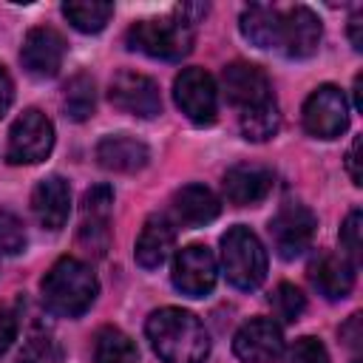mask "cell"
Segmentation results:
<instances>
[{
  "instance_id": "8992f818",
  "label": "cell",
  "mask_w": 363,
  "mask_h": 363,
  "mask_svg": "<svg viewBox=\"0 0 363 363\" xmlns=\"http://www.w3.org/2000/svg\"><path fill=\"white\" fill-rule=\"evenodd\" d=\"M303 130L315 139H335L346 130L349 125V102L346 94L335 85H320L315 88L301 111Z\"/></svg>"
},
{
  "instance_id": "603a6c76",
  "label": "cell",
  "mask_w": 363,
  "mask_h": 363,
  "mask_svg": "<svg viewBox=\"0 0 363 363\" xmlns=\"http://www.w3.org/2000/svg\"><path fill=\"white\" fill-rule=\"evenodd\" d=\"M94 363H139V352L122 329L105 326L94 340Z\"/></svg>"
},
{
  "instance_id": "e575fe53",
  "label": "cell",
  "mask_w": 363,
  "mask_h": 363,
  "mask_svg": "<svg viewBox=\"0 0 363 363\" xmlns=\"http://www.w3.org/2000/svg\"><path fill=\"white\" fill-rule=\"evenodd\" d=\"M11 99H14V85H11V77H9V71L0 65V116L9 111Z\"/></svg>"
},
{
  "instance_id": "d4e9b609",
  "label": "cell",
  "mask_w": 363,
  "mask_h": 363,
  "mask_svg": "<svg viewBox=\"0 0 363 363\" xmlns=\"http://www.w3.org/2000/svg\"><path fill=\"white\" fill-rule=\"evenodd\" d=\"M278 128H281V113H278L275 99L255 105V108H247L241 113V133L250 142H267L278 133Z\"/></svg>"
},
{
  "instance_id": "52a82bcc",
  "label": "cell",
  "mask_w": 363,
  "mask_h": 363,
  "mask_svg": "<svg viewBox=\"0 0 363 363\" xmlns=\"http://www.w3.org/2000/svg\"><path fill=\"white\" fill-rule=\"evenodd\" d=\"M315 227H318V221L309 207L295 204V201L284 204L269 221V238H272L275 252L286 261L298 258L303 250H309V244L315 238Z\"/></svg>"
},
{
  "instance_id": "277c9868",
  "label": "cell",
  "mask_w": 363,
  "mask_h": 363,
  "mask_svg": "<svg viewBox=\"0 0 363 363\" xmlns=\"http://www.w3.org/2000/svg\"><path fill=\"white\" fill-rule=\"evenodd\" d=\"M221 264L235 289H255L267 278V250L244 224H235L221 235Z\"/></svg>"
},
{
  "instance_id": "9c48e42d",
  "label": "cell",
  "mask_w": 363,
  "mask_h": 363,
  "mask_svg": "<svg viewBox=\"0 0 363 363\" xmlns=\"http://www.w3.org/2000/svg\"><path fill=\"white\" fill-rule=\"evenodd\" d=\"M173 96L182 113L196 125H210L218 113V91L204 68H184L173 82Z\"/></svg>"
},
{
  "instance_id": "ffe728a7",
  "label": "cell",
  "mask_w": 363,
  "mask_h": 363,
  "mask_svg": "<svg viewBox=\"0 0 363 363\" xmlns=\"http://www.w3.org/2000/svg\"><path fill=\"white\" fill-rule=\"evenodd\" d=\"M173 241H176V227L170 224V218L162 213L150 216L136 238V250H133L136 264L145 269L162 267L173 252Z\"/></svg>"
},
{
  "instance_id": "5b68a950",
  "label": "cell",
  "mask_w": 363,
  "mask_h": 363,
  "mask_svg": "<svg viewBox=\"0 0 363 363\" xmlns=\"http://www.w3.org/2000/svg\"><path fill=\"white\" fill-rule=\"evenodd\" d=\"M54 147V125L51 119L37 111L28 108L23 111L11 130H9V147H6V159L11 164H34L43 162Z\"/></svg>"
},
{
  "instance_id": "d6a6232c",
  "label": "cell",
  "mask_w": 363,
  "mask_h": 363,
  "mask_svg": "<svg viewBox=\"0 0 363 363\" xmlns=\"http://www.w3.org/2000/svg\"><path fill=\"white\" fill-rule=\"evenodd\" d=\"M14 335H17V318H14V312L0 309V354L11 346Z\"/></svg>"
},
{
  "instance_id": "9a60e30c",
  "label": "cell",
  "mask_w": 363,
  "mask_h": 363,
  "mask_svg": "<svg viewBox=\"0 0 363 363\" xmlns=\"http://www.w3.org/2000/svg\"><path fill=\"white\" fill-rule=\"evenodd\" d=\"M320 34H323L320 17L309 6H295L281 17V43L278 45H284L286 57L306 60L318 51Z\"/></svg>"
},
{
  "instance_id": "1f68e13d",
  "label": "cell",
  "mask_w": 363,
  "mask_h": 363,
  "mask_svg": "<svg viewBox=\"0 0 363 363\" xmlns=\"http://www.w3.org/2000/svg\"><path fill=\"white\" fill-rule=\"evenodd\" d=\"M360 145H363V139L360 136H354L352 139V145H349V153H346V170H349V176H352V184H363V173H360Z\"/></svg>"
},
{
  "instance_id": "5bb4252c",
  "label": "cell",
  "mask_w": 363,
  "mask_h": 363,
  "mask_svg": "<svg viewBox=\"0 0 363 363\" xmlns=\"http://www.w3.org/2000/svg\"><path fill=\"white\" fill-rule=\"evenodd\" d=\"M221 85L224 94L233 105H238L241 111L272 102V88H269V77L264 74V68L252 65V62H233L224 68L221 74Z\"/></svg>"
},
{
  "instance_id": "2e32d148",
  "label": "cell",
  "mask_w": 363,
  "mask_h": 363,
  "mask_svg": "<svg viewBox=\"0 0 363 363\" xmlns=\"http://www.w3.org/2000/svg\"><path fill=\"white\" fill-rule=\"evenodd\" d=\"M31 210L43 230H60L71 213V190L62 176H45L31 193Z\"/></svg>"
},
{
  "instance_id": "d6986e66",
  "label": "cell",
  "mask_w": 363,
  "mask_h": 363,
  "mask_svg": "<svg viewBox=\"0 0 363 363\" xmlns=\"http://www.w3.org/2000/svg\"><path fill=\"white\" fill-rule=\"evenodd\" d=\"M147 159H150L147 145L139 142L136 136H128V133L105 136L96 145V162L113 173H136L147 164Z\"/></svg>"
},
{
  "instance_id": "8fae6325",
  "label": "cell",
  "mask_w": 363,
  "mask_h": 363,
  "mask_svg": "<svg viewBox=\"0 0 363 363\" xmlns=\"http://www.w3.org/2000/svg\"><path fill=\"white\" fill-rule=\"evenodd\" d=\"M218 264L204 244H190L179 250L173 261V286L190 298H201L216 286Z\"/></svg>"
},
{
  "instance_id": "7402d4cb",
  "label": "cell",
  "mask_w": 363,
  "mask_h": 363,
  "mask_svg": "<svg viewBox=\"0 0 363 363\" xmlns=\"http://www.w3.org/2000/svg\"><path fill=\"white\" fill-rule=\"evenodd\" d=\"M241 34L255 48H272L281 43V14L272 6H250L241 11Z\"/></svg>"
},
{
  "instance_id": "3957f363",
  "label": "cell",
  "mask_w": 363,
  "mask_h": 363,
  "mask_svg": "<svg viewBox=\"0 0 363 363\" xmlns=\"http://www.w3.org/2000/svg\"><path fill=\"white\" fill-rule=\"evenodd\" d=\"M128 45L133 51H142L153 60L176 62L190 54L193 48V23L184 20L182 14H167V17H150L139 20L128 28Z\"/></svg>"
},
{
  "instance_id": "836d02e7",
  "label": "cell",
  "mask_w": 363,
  "mask_h": 363,
  "mask_svg": "<svg viewBox=\"0 0 363 363\" xmlns=\"http://www.w3.org/2000/svg\"><path fill=\"white\" fill-rule=\"evenodd\" d=\"M340 337L346 340L349 349H360V340H363V332H360V315H352V318L340 326Z\"/></svg>"
},
{
  "instance_id": "4dcf8cb0",
  "label": "cell",
  "mask_w": 363,
  "mask_h": 363,
  "mask_svg": "<svg viewBox=\"0 0 363 363\" xmlns=\"http://www.w3.org/2000/svg\"><path fill=\"white\" fill-rule=\"evenodd\" d=\"M360 233H363V216H360V210H352V213L346 216L343 227H340V244H343V250H346V255H349L352 264H354V261L360 258V252H363V238H360Z\"/></svg>"
},
{
  "instance_id": "74e56055",
  "label": "cell",
  "mask_w": 363,
  "mask_h": 363,
  "mask_svg": "<svg viewBox=\"0 0 363 363\" xmlns=\"http://www.w3.org/2000/svg\"><path fill=\"white\" fill-rule=\"evenodd\" d=\"M354 363H360V360H354Z\"/></svg>"
},
{
  "instance_id": "484cf974",
  "label": "cell",
  "mask_w": 363,
  "mask_h": 363,
  "mask_svg": "<svg viewBox=\"0 0 363 363\" xmlns=\"http://www.w3.org/2000/svg\"><path fill=\"white\" fill-rule=\"evenodd\" d=\"M65 113L74 122H82L94 113L96 108V91H94V79L88 74H74L65 85V96H62Z\"/></svg>"
},
{
  "instance_id": "e0dca14e",
  "label": "cell",
  "mask_w": 363,
  "mask_h": 363,
  "mask_svg": "<svg viewBox=\"0 0 363 363\" xmlns=\"http://www.w3.org/2000/svg\"><path fill=\"white\" fill-rule=\"evenodd\" d=\"M272 190V170L261 164H235L224 173V196L235 207L258 204Z\"/></svg>"
},
{
  "instance_id": "ac0fdd59",
  "label": "cell",
  "mask_w": 363,
  "mask_h": 363,
  "mask_svg": "<svg viewBox=\"0 0 363 363\" xmlns=\"http://www.w3.org/2000/svg\"><path fill=\"white\" fill-rule=\"evenodd\" d=\"M309 281L323 298L340 301L354 286V264L346 255L323 252L309 264Z\"/></svg>"
},
{
  "instance_id": "ba28073f",
  "label": "cell",
  "mask_w": 363,
  "mask_h": 363,
  "mask_svg": "<svg viewBox=\"0 0 363 363\" xmlns=\"http://www.w3.org/2000/svg\"><path fill=\"white\" fill-rule=\"evenodd\" d=\"M108 99L122 113H130V116H139V119H153V116L162 113L159 85L147 74H139V71L113 74L111 88H108Z\"/></svg>"
},
{
  "instance_id": "cb8c5ba5",
  "label": "cell",
  "mask_w": 363,
  "mask_h": 363,
  "mask_svg": "<svg viewBox=\"0 0 363 363\" xmlns=\"http://www.w3.org/2000/svg\"><path fill=\"white\" fill-rule=\"evenodd\" d=\"M62 14L68 17V23L77 31L96 34V31H102L108 26V20L113 14V6L102 3V0H68L62 6Z\"/></svg>"
},
{
  "instance_id": "d590c367",
  "label": "cell",
  "mask_w": 363,
  "mask_h": 363,
  "mask_svg": "<svg viewBox=\"0 0 363 363\" xmlns=\"http://www.w3.org/2000/svg\"><path fill=\"white\" fill-rule=\"evenodd\" d=\"M349 40L354 51H363V11H354L349 20Z\"/></svg>"
},
{
  "instance_id": "8d00e7d4",
  "label": "cell",
  "mask_w": 363,
  "mask_h": 363,
  "mask_svg": "<svg viewBox=\"0 0 363 363\" xmlns=\"http://www.w3.org/2000/svg\"><path fill=\"white\" fill-rule=\"evenodd\" d=\"M360 82H363V77L357 74V77H354V108H357V111L363 108V96H360Z\"/></svg>"
},
{
  "instance_id": "f1b7e54d",
  "label": "cell",
  "mask_w": 363,
  "mask_h": 363,
  "mask_svg": "<svg viewBox=\"0 0 363 363\" xmlns=\"http://www.w3.org/2000/svg\"><path fill=\"white\" fill-rule=\"evenodd\" d=\"M26 250V227L11 210H0V252L17 255Z\"/></svg>"
},
{
  "instance_id": "4316f807",
  "label": "cell",
  "mask_w": 363,
  "mask_h": 363,
  "mask_svg": "<svg viewBox=\"0 0 363 363\" xmlns=\"http://www.w3.org/2000/svg\"><path fill=\"white\" fill-rule=\"evenodd\" d=\"M14 363H60V343L48 332H31Z\"/></svg>"
},
{
  "instance_id": "44dd1931",
  "label": "cell",
  "mask_w": 363,
  "mask_h": 363,
  "mask_svg": "<svg viewBox=\"0 0 363 363\" xmlns=\"http://www.w3.org/2000/svg\"><path fill=\"white\" fill-rule=\"evenodd\" d=\"M173 213L187 227H204L221 213V201L204 184H184L173 196Z\"/></svg>"
},
{
  "instance_id": "7a4b0ae2",
  "label": "cell",
  "mask_w": 363,
  "mask_h": 363,
  "mask_svg": "<svg viewBox=\"0 0 363 363\" xmlns=\"http://www.w3.org/2000/svg\"><path fill=\"white\" fill-rule=\"evenodd\" d=\"M99 292L94 269L79 258H60L43 278V301L48 312L60 318H77L85 309H91L94 298Z\"/></svg>"
},
{
  "instance_id": "f546056e",
  "label": "cell",
  "mask_w": 363,
  "mask_h": 363,
  "mask_svg": "<svg viewBox=\"0 0 363 363\" xmlns=\"http://www.w3.org/2000/svg\"><path fill=\"white\" fill-rule=\"evenodd\" d=\"M284 363H329V352L318 337L303 335L289 346Z\"/></svg>"
},
{
  "instance_id": "4fadbf2b",
  "label": "cell",
  "mask_w": 363,
  "mask_h": 363,
  "mask_svg": "<svg viewBox=\"0 0 363 363\" xmlns=\"http://www.w3.org/2000/svg\"><path fill=\"white\" fill-rule=\"evenodd\" d=\"M233 352L244 363H272L284 352L281 326L269 318L247 320L233 337Z\"/></svg>"
},
{
  "instance_id": "7c38bea8",
  "label": "cell",
  "mask_w": 363,
  "mask_h": 363,
  "mask_svg": "<svg viewBox=\"0 0 363 363\" xmlns=\"http://www.w3.org/2000/svg\"><path fill=\"white\" fill-rule=\"evenodd\" d=\"M20 60H23V68L31 77H37V79L57 77V71L62 68V60H65V40H62V34L48 28V26L31 28L26 34V40H23Z\"/></svg>"
},
{
  "instance_id": "6da1fadb",
  "label": "cell",
  "mask_w": 363,
  "mask_h": 363,
  "mask_svg": "<svg viewBox=\"0 0 363 363\" xmlns=\"http://www.w3.org/2000/svg\"><path fill=\"white\" fill-rule=\"evenodd\" d=\"M145 332L162 363H204L210 354V335L187 309L164 306L150 312Z\"/></svg>"
},
{
  "instance_id": "30bf717a",
  "label": "cell",
  "mask_w": 363,
  "mask_h": 363,
  "mask_svg": "<svg viewBox=\"0 0 363 363\" xmlns=\"http://www.w3.org/2000/svg\"><path fill=\"white\" fill-rule=\"evenodd\" d=\"M111 213H113V190L108 184H96L85 190L82 218H79V244L94 255H105L111 244Z\"/></svg>"
},
{
  "instance_id": "83f0119b",
  "label": "cell",
  "mask_w": 363,
  "mask_h": 363,
  "mask_svg": "<svg viewBox=\"0 0 363 363\" xmlns=\"http://www.w3.org/2000/svg\"><path fill=\"white\" fill-rule=\"evenodd\" d=\"M269 303H272L275 315L281 320H286V323L298 320L303 315V309H306V298H303V292L295 284H278L272 298H269Z\"/></svg>"
}]
</instances>
